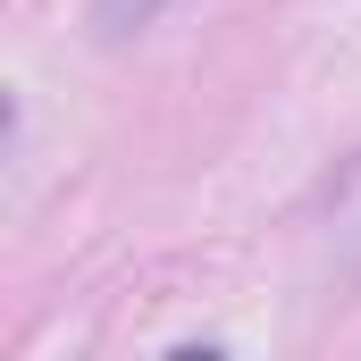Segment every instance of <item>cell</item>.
Segmentation results:
<instances>
[{
  "label": "cell",
  "mask_w": 361,
  "mask_h": 361,
  "mask_svg": "<svg viewBox=\"0 0 361 361\" xmlns=\"http://www.w3.org/2000/svg\"><path fill=\"white\" fill-rule=\"evenodd\" d=\"M328 219H336V227H328V235H336V252H345V261H361V160L336 177V202H328Z\"/></svg>",
  "instance_id": "6da1fadb"
},
{
  "label": "cell",
  "mask_w": 361,
  "mask_h": 361,
  "mask_svg": "<svg viewBox=\"0 0 361 361\" xmlns=\"http://www.w3.org/2000/svg\"><path fill=\"white\" fill-rule=\"evenodd\" d=\"M160 8H169V0H92V25H101V34L118 42V34H135V25H152Z\"/></svg>",
  "instance_id": "7a4b0ae2"
}]
</instances>
